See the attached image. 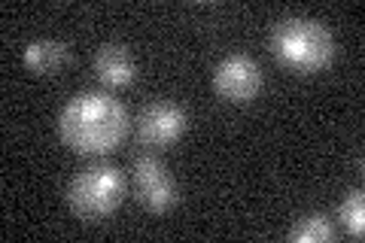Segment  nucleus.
Segmentation results:
<instances>
[{
    "instance_id": "obj_1",
    "label": "nucleus",
    "mask_w": 365,
    "mask_h": 243,
    "mask_svg": "<svg viewBox=\"0 0 365 243\" xmlns=\"http://www.w3.org/2000/svg\"><path fill=\"white\" fill-rule=\"evenodd\" d=\"M128 134V110L107 91H79L58 113V137L76 155H107Z\"/></svg>"
},
{
    "instance_id": "obj_2",
    "label": "nucleus",
    "mask_w": 365,
    "mask_h": 243,
    "mask_svg": "<svg viewBox=\"0 0 365 243\" xmlns=\"http://www.w3.org/2000/svg\"><path fill=\"white\" fill-rule=\"evenodd\" d=\"M271 52L292 73H317L332 64L335 37L323 21L292 16V19H283L274 25Z\"/></svg>"
},
{
    "instance_id": "obj_3",
    "label": "nucleus",
    "mask_w": 365,
    "mask_h": 243,
    "mask_svg": "<svg viewBox=\"0 0 365 243\" xmlns=\"http://www.w3.org/2000/svg\"><path fill=\"white\" fill-rule=\"evenodd\" d=\"M125 201V177L113 165H95L79 170L67 186V204L83 222H101L119 210Z\"/></svg>"
},
{
    "instance_id": "obj_4",
    "label": "nucleus",
    "mask_w": 365,
    "mask_h": 243,
    "mask_svg": "<svg viewBox=\"0 0 365 243\" xmlns=\"http://www.w3.org/2000/svg\"><path fill=\"white\" fill-rule=\"evenodd\" d=\"M262 67L250 55H225L213 71V91L228 103H250L262 91Z\"/></svg>"
},
{
    "instance_id": "obj_5",
    "label": "nucleus",
    "mask_w": 365,
    "mask_h": 243,
    "mask_svg": "<svg viewBox=\"0 0 365 243\" xmlns=\"http://www.w3.org/2000/svg\"><path fill=\"white\" fill-rule=\"evenodd\" d=\"M134 189L146 210L168 213L177 204V186L168 167L155 155H137L134 158Z\"/></svg>"
},
{
    "instance_id": "obj_6",
    "label": "nucleus",
    "mask_w": 365,
    "mask_h": 243,
    "mask_svg": "<svg viewBox=\"0 0 365 243\" xmlns=\"http://www.w3.org/2000/svg\"><path fill=\"white\" fill-rule=\"evenodd\" d=\"M189 115L174 100H155L137 115V137L146 146H174L186 134Z\"/></svg>"
},
{
    "instance_id": "obj_7",
    "label": "nucleus",
    "mask_w": 365,
    "mask_h": 243,
    "mask_svg": "<svg viewBox=\"0 0 365 243\" xmlns=\"http://www.w3.org/2000/svg\"><path fill=\"white\" fill-rule=\"evenodd\" d=\"M95 73L104 86L110 88H125L137 79V64L134 55L119 43H104L95 52Z\"/></svg>"
},
{
    "instance_id": "obj_8",
    "label": "nucleus",
    "mask_w": 365,
    "mask_h": 243,
    "mask_svg": "<svg viewBox=\"0 0 365 243\" xmlns=\"http://www.w3.org/2000/svg\"><path fill=\"white\" fill-rule=\"evenodd\" d=\"M67 61H71V46L61 40H52V37L34 40L25 46V52H21V64H25L31 73H40V76L61 71Z\"/></svg>"
},
{
    "instance_id": "obj_9",
    "label": "nucleus",
    "mask_w": 365,
    "mask_h": 243,
    "mask_svg": "<svg viewBox=\"0 0 365 243\" xmlns=\"http://www.w3.org/2000/svg\"><path fill=\"white\" fill-rule=\"evenodd\" d=\"M332 237H335V225H332V219L323 216V213L302 216L299 222L289 228V240L292 243H326Z\"/></svg>"
},
{
    "instance_id": "obj_10",
    "label": "nucleus",
    "mask_w": 365,
    "mask_h": 243,
    "mask_svg": "<svg viewBox=\"0 0 365 243\" xmlns=\"http://www.w3.org/2000/svg\"><path fill=\"white\" fill-rule=\"evenodd\" d=\"M338 216H341V225H344L353 237H362L365 234V198H362V192H350L347 198L341 201Z\"/></svg>"
}]
</instances>
